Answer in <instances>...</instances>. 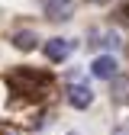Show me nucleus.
Returning a JSON list of instances; mask_svg holds the SVG:
<instances>
[{
    "label": "nucleus",
    "instance_id": "obj_7",
    "mask_svg": "<svg viewBox=\"0 0 129 135\" xmlns=\"http://www.w3.org/2000/svg\"><path fill=\"white\" fill-rule=\"evenodd\" d=\"M113 135H129V119H123L116 129H113Z\"/></svg>",
    "mask_w": 129,
    "mask_h": 135
},
{
    "label": "nucleus",
    "instance_id": "obj_8",
    "mask_svg": "<svg viewBox=\"0 0 129 135\" xmlns=\"http://www.w3.org/2000/svg\"><path fill=\"white\" fill-rule=\"evenodd\" d=\"M7 135H16V132H7Z\"/></svg>",
    "mask_w": 129,
    "mask_h": 135
},
{
    "label": "nucleus",
    "instance_id": "obj_9",
    "mask_svg": "<svg viewBox=\"0 0 129 135\" xmlns=\"http://www.w3.org/2000/svg\"><path fill=\"white\" fill-rule=\"evenodd\" d=\"M68 135H77V132H68Z\"/></svg>",
    "mask_w": 129,
    "mask_h": 135
},
{
    "label": "nucleus",
    "instance_id": "obj_1",
    "mask_svg": "<svg viewBox=\"0 0 129 135\" xmlns=\"http://www.w3.org/2000/svg\"><path fill=\"white\" fill-rule=\"evenodd\" d=\"M71 52H74V42H71V39H48V42H45V55L52 58V61L68 58Z\"/></svg>",
    "mask_w": 129,
    "mask_h": 135
},
{
    "label": "nucleus",
    "instance_id": "obj_6",
    "mask_svg": "<svg viewBox=\"0 0 129 135\" xmlns=\"http://www.w3.org/2000/svg\"><path fill=\"white\" fill-rule=\"evenodd\" d=\"M113 100L129 103V80H116V84H113Z\"/></svg>",
    "mask_w": 129,
    "mask_h": 135
},
{
    "label": "nucleus",
    "instance_id": "obj_4",
    "mask_svg": "<svg viewBox=\"0 0 129 135\" xmlns=\"http://www.w3.org/2000/svg\"><path fill=\"white\" fill-rule=\"evenodd\" d=\"M71 10H74L71 0H48V3H45V13L52 16V20H68Z\"/></svg>",
    "mask_w": 129,
    "mask_h": 135
},
{
    "label": "nucleus",
    "instance_id": "obj_3",
    "mask_svg": "<svg viewBox=\"0 0 129 135\" xmlns=\"http://www.w3.org/2000/svg\"><path fill=\"white\" fill-rule=\"evenodd\" d=\"M90 100H94L90 87H84V84H71V87H68V103L71 106L84 109V106H90Z\"/></svg>",
    "mask_w": 129,
    "mask_h": 135
},
{
    "label": "nucleus",
    "instance_id": "obj_10",
    "mask_svg": "<svg viewBox=\"0 0 129 135\" xmlns=\"http://www.w3.org/2000/svg\"><path fill=\"white\" fill-rule=\"evenodd\" d=\"M97 3H103V0H97Z\"/></svg>",
    "mask_w": 129,
    "mask_h": 135
},
{
    "label": "nucleus",
    "instance_id": "obj_5",
    "mask_svg": "<svg viewBox=\"0 0 129 135\" xmlns=\"http://www.w3.org/2000/svg\"><path fill=\"white\" fill-rule=\"evenodd\" d=\"M13 42H16V48H23V52H26V48L36 45V32H29V29H26V32H16Z\"/></svg>",
    "mask_w": 129,
    "mask_h": 135
},
{
    "label": "nucleus",
    "instance_id": "obj_2",
    "mask_svg": "<svg viewBox=\"0 0 129 135\" xmlns=\"http://www.w3.org/2000/svg\"><path fill=\"white\" fill-rule=\"evenodd\" d=\"M90 71H94V77L113 80V77H116V61H113V55H100V58H94Z\"/></svg>",
    "mask_w": 129,
    "mask_h": 135
}]
</instances>
